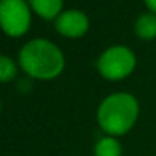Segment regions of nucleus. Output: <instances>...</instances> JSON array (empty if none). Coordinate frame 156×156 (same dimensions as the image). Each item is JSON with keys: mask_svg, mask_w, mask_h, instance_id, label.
<instances>
[{"mask_svg": "<svg viewBox=\"0 0 156 156\" xmlns=\"http://www.w3.org/2000/svg\"><path fill=\"white\" fill-rule=\"evenodd\" d=\"M27 3L44 20H56L64 8V0H27Z\"/></svg>", "mask_w": 156, "mask_h": 156, "instance_id": "423d86ee", "label": "nucleus"}, {"mask_svg": "<svg viewBox=\"0 0 156 156\" xmlns=\"http://www.w3.org/2000/svg\"><path fill=\"white\" fill-rule=\"evenodd\" d=\"M135 34L144 41H152L156 38V15L153 12L141 14L135 21Z\"/></svg>", "mask_w": 156, "mask_h": 156, "instance_id": "0eeeda50", "label": "nucleus"}, {"mask_svg": "<svg viewBox=\"0 0 156 156\" xmlns=\"http://www.w3.org/2000/svg\"><path fill=\"white\" fill-rule=\"evenodd\" d=\"M136 56L126 46L108 47L97 61V70L106 80H121L133 73Z\"/></svg>", "mask_w": 156, "mask_h": 156, "instance_id": "7ed1b4c3", "label": "nucleus"}, {"mask_svg": "<svg viewBox=\"0 0 156 156\" xmlns=\"http://www.w3.org/2000/svg\"><path fill=\"white\" fill-rule=\"evenodd\" d=\"M144 3L149 8V12H153L156 15V0H144Z\"/></svg>", "mask_w": 156, "mask_h": 156, "instance_id": "9d476101", "label": "nucleus"}, {"mask_svg": "<svg viewBox=\"0 0 156 156\" xmlns=\"http://www.w3.org/2000/svg\"><path fill=\"white\" fill-rule=\"evenodd\" d=\"M140 103L129 93H114L108 96L97 109V123L108 136H121L136 123Z\"/></svg>", "mask_w": 156, "mask_h": 156, "instance_id": "f03ea898", "label": "nucleus"}, {"mask_svg": "<svg viewBox=\"0 0 156 156\" xmlns=\"http://www.w3.org/2000/svg\"><path fill=\"white\" fill-rule=\"evenodd\" d=\"M18 64L29 77L50 80L64 71L65 58L55 43L46 38H35L20 49Z\"/></svg>", "mask_w": 156, "mask_h": 156, "instance_id": "f257e3e1", "label": "nucleus"}, {"mask_svg": "<svg viewBox=\"0 0 156 156\" xmlns=\"http://www.w3.org/2000/svg\"><path fill=\"white\" fill-rule=\"evenodd\" d=\"M32 21L27 0H0V29L11 38L23 37Z\"/></svg>", "mask_w": 156, "mask_h": 156, "instance_id": "20e7f679", "label": "nucleus"}, {"mask_svg": "<svg viewBox=\"0 0 156 156\" xmlns=\"http://www.w3.org/2000/svg\"><path fill=\"white\" fill-rule=\"evenodd\" d=\"M0 109H2V103H0Z\"/></svg>", "mask_w": 156, "mask_h": 156, "instance_id": "9b49d317", "label": "nucleus"}, {"mask_svg": "<svg viewBox=\"0 0 156 156\" xmlns=\"http://www.w3.org/2000/svg\"><path fill=\"white\" fill-rule=\"evenodd\" d=\"M123 147L115 136H103L94 146V156H121Z\"/></svg>", "mask_w": 156, "mask_h": 156, "instance_id": "6e6552de", "label": "nucleus"}, {"mask_svg": "<svg viewBox=\"0 0 156 156\" xmlns=\"http://www.w3.org/2000/svg\"><path fill=\"white\" fill-rule=\"evenodd\" d=\"M17 76V64L12 58L0 55V82H11Z\"/></svg>", "mask_w": 156, "mask_h": 156, "instance_id": "1a4fd4ad", "label": "nucleus"}, {"mask_svg": "<svg viewBox=\"0 0 156 156\" xmlns=\"http://www.w3.org/2000/svg\"><path fill=\"white\" fill-rule=\"evenodd\" d=\"M56 30L67 38H80L90 29L88 15L79 9H67L59 14L55 20Z\"/></svg>", "mask_w": 156, "mask_h": 156, "instance_id": "39448f33", "label": "nucleus"}]
</instances>
